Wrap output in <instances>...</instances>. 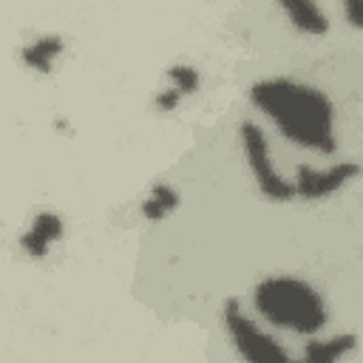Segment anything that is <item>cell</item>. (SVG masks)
Masks as SVG:
<instances>
[{
  "instance_id": "cell-1",
  "label": "cell",
  "mask_w": 363,
  "mask_h": 363,
  "mask_svg": "<svg viewBox=\"0 0 363 363\" xmlns=\"http://www.w3.org/2000/svg\"><path fill=\"white\" fill-rule=\"evenodd\" d=\"M250 103L264 111L290 142L324 157L338 150L335 108L324 91L287 77H267L250 85Z\"/></svg>"
},
{
  "instance_id": "cell-2",
  "label": "cell",
  "mask_w": 363,
  "mask_h": 363,
  "mask_svg": "<svg viewBox=\"0 0 363 363\" xmlns=\"http://www.w3.org/2000/svg\"><path fill=\"white\" fill-rule=\"evenodd\" d=\"M258 315L298 335H318L326 326V304L307 281L292 276H267L253 290Z\"/></svg>"
},
{
  "instance_id": "cell-3",
  "label": "cell",
  "mask_w": 363,
  "mask_h": 363,
  "mask_svg": "<svg viewBox=\"0 0 363 363\" xmlns=\"http://www.w3.org/2000/svg\"><path fill=\"white\" fill-rule=\"evenodd\" d=\"M238 136H241V150H245L247 168H250L253 179H256L261 196L269 199V202H290V199H295L292 182H287L278 173L276 162H272L269 142H267V134L261 131V125H256L253 119H241Z\"/></svg>"
},
{
  "instance_id": "cell-4",
  "label": "cell",
  "mask_w": 363,
  "mask_h": 363,
  "mask_svg": "<svg viewBox=\"0 0 363 363\" xmlns=\"http://www.w3.org/2000/svg\"><path fill=\"white\" fill-rule=\"evenodd\" d=\"M222 321H224V329L230 332L238 355L245 360H256V363H287L290 360L287 349L272 335H267L253 318H247V312L241 310L236 298L224 301Z\"/></svg>"
},
{
  "instance_id": "cell-5",
  "label": "cell",
  "mask_w": 363,
  "mask_h": 363,
  "mask_svg": "<svg viewBox=\"0 0 363 363\" xmlns=\"http://www.w3.org/2000/svg\"><path fill=\"white\" fill-rule=\"evenodd\" d=\"M357 173H360V165H357V162L329 165V168H324V170L310 168V165H301L295 182H292V188H295V196L315 202V199H326V196H332V193H338L341 188H346L352 179H357Z\"/></svg>"
},
{
  "instance_id": "cell-6",
  "label": "cell",
  "mask_w": 363,
  "mask_h": 363,
  "mask_svg": "<svg viewBox=\"0 0 363 363\" xmlns=\"http://www.w3.org/2000/svg\"><path fill=\"white\" fill-rule=\"evenodd\" d=\"M281 9L287 12V17L292 20V26L304 35H326L329 32V20L321 12V6L315 0H278Z\"/></svg>"
},
{
  "instance_id": "cell-7",
  "label": "cell",
  "mask_w": 363,
  "mask_h": 363,
  "mask_svg": "<svg viewBox=\"0 0 363 363\" xmlns=\"http://www.w3.org/2000/svg\"><path fill=\"white\" fill-rule=\"evenodd\" d=\"M66 51V40L60 37V35H43V37H37L35 43H28L23 51H20V57H23V63L28 66V69H35V71H40V74H48L51 71V66H54V60Z\"/></svg>"
},
{
  "instance_id": "cell-8",
  "label": "cell",
  "mask_w": 363,
  "mask_h": 363,
  "mask_svg": "<svg viewBox=\"0 0 363 363\" xmlns=\"http://www.w3.org/2000/svg\"><path fill=\"white\" fill-rule=\"evenodd\" d=\"M355 346H357V335L349 332V335H335L329 341H307L301 357H304L307 363H335L338 357H344Z\"/></svg>"
},
{
  "instance_id": "cell-9",
  "label": "cell",
  "mask_w": 363,
  "mask_h": 363,
  "mask_svg": "<svg viewBox=\"0 0 363 363\" xmlns=\"http://www.w3.org/2000/svg\"><path fill=\"white\" fill-rule=\"evenodd\" d=\"M179 204H182V199H179L176 188L159 182V185L150 188L148 199L142 202V216H145V222H154V224H157V222H162L168 213H173Z\"/></svg>"
},
{
  "instance_id": "cell-10",
  "label": "cell",
  "mask_w": 363,
  "mask_h": 363,
  "mask_svg": "<svg viewBox=\"0 0 363 363\" xmlns=\"http://www.w3.org/2000/svg\"><path fill=\"white\" fill-rule=\"evenodd\" d=\"M28 230H35L37 236H43L48 245H54V241H60L66 236V222L60 219L54 210H43V213H37L35 216V222H32V227Z\"/></svg>"
},
{
  "instance_id": "cell-11",
  "label": "cell",
  "mask_w": 363,
  "mask_h": 363,
  "mask_svg": "<svg viewBox=\"0 0 363 363\" xmlns=\"http://www.w3.org/2000/svg\"><path fill=\"white\" fill-rule=\"evenodd\" d=\"M168 80L173 82L176 91H182V94H193V91L199 88V82H202V77H199V71L193 66H170Z\"/></svg>"
},
{
  "instance_id": "cell-12",
  "label": "cell",
  "mask_w": 363,
  "mask_h": 363,
  "mask_svg": "<svg viewBox=\"0 0 363 363\" xmlns=\"http://www.w3.org/2000/svg\"><path fill=\"white\" fill-rule=\"evenodd\" d=\"M20 247L32 256V258H43V256H48V241L43 238V236H37L35 230H28V233H23L20 236Z\"/></svg>"
},
{
  "instance_id": "cell-13",
  "label": "cell",
  "mask_w": 363,
  "mask_h": 363,
  "mask_svg": "<svg viewBox=\"0 0 363 363\" xmlns=\"http://www.w3.org/2000/svg\"><path fill=\"white\" fill-rule=\"evenodd\" d=\"M182 91H176L173 85L170 88H165V91H159V97H157V105H159V111H165V114H170V111H176L179 108V103H182Z\"/></svg>"
},
{
  "instance_id": "cell-14",
  "label": "cell",
  "mask_w": 363,
  "mask_h": 363,
  "mask_svg": "<svg viewBox=\"0 0 363 363\" xmlns=\"http://www.w3.org/2000/svg\"><path fill=\"white\" fill-rule=\"evenodd\" d=\"M344 9H346V20L360 28V0H344Z\"/></svg>"
}]
</instances>
